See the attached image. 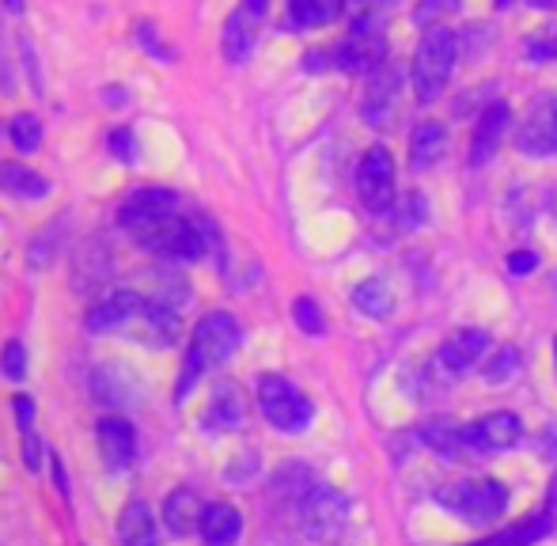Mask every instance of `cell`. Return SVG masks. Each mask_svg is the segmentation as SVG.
<instances>
[{
    "label": "cell",
    "mask_w": 557,
    "mask_h": 546,
    "mask_svg": "<svg viewBox=\"0 0 557 546\" xmlns=\"http://www.w3.org/2000/svg\"><path fill=\"white\" fill-rule=\"evenodd\" d=\"M239 342H243L239 319L227 315V311H209V315L201 319V323L194 326V334H190V349H186L183 380H178V387H175V399L183 402L186 395H190V387L198 384L206 372L221 369L227 357L239 349Z\"/></svg>",
    "instance_id": "cell-1"
},
{
    "label": "cell",
    "mask_w": 557,
    "mask_h": 546,
    "mask_svg": "<svg viewBox=\"0 0 557 546\" xmlns=\"http://www.w3.org/2000/svg\"><path fill=\"white\" fill-rule=\"evenodd\" d=\"M455 73V35L444 27H429L413 53V91L418 103H433L444 96L447 80Z\"/></svg>",
    "instance_id": "cell-2"
},
{
    "label": "cell",
    "mask_w": 557,
    "mask_h": 546,
    "mask_svg": "<svg viewBox=\"0 0 557 546\" xmlns=\"http://www.w3.org/2000/svg\"><path fill=\"white\" fill-rule=\"evenodd\" d=\"M436 505L451 512V517L467 520V524H493L497 517H505L508 489L493 479L455 482V486H444L441 494H436Z\"/></svg>",
    "instance_id": "cell-3"
},
{
    "label": "cell",
    "mask_w": 557,
    "mask_h": 546,
    "mask_svg": "<svg viewBox=\"0 0 557 546\" xmlns=\"http://www.w3.org/2000/svg\"><path fill=\"white\" fill-rule=\"evenodd\" d=\"M258 407H262L265 421L277 433H304L315 418L311 399L285 376H262L258 380Z\"/></svg>",
    "instance_id": "cell-4"
},
{
    "label": "cell",
    "mask_w": 557,
    "mask_h": 546,
    "mask_svg": "<svg viewBox=\"0 0 557 546\" xmlns=\"http://www.w3.org/2000/svg\"><path fill=\"white\" fill-rule=\"evenodd\" d=\"M334 65L345 73H375L380 65H387V35H383L380 15H357L349 27V35L337 42Z\"/></svg>",
    "instance_id": "cell-5"
},
{
    "label": "cell",
    "mask_w": 557,
    "mask_h": 546,
    "mask_svg": "<svg viewBox=\"0 0 557 546\" xmlns=\"http://www.w3.org/2000/svg\"><path fill=\"white\" fill-rule=\"evenodd\" d=\"M357 194L368 213H375V216L391 213V206H395V198H398L395 160H391V152L383 145L368 148L364 160L357 163Z\"/></svg>",
    "instance_id": "cell-6"
},
{
    "label": "cell",
    "mask_w": 557,
    "mask_h": 546,
    "mask_svg": "<svg viewBox=\"0 0 557 546\" xmlns=\"http://www.w3.org/2000/svg\"><path fill=\"white\" fill-rule=\"evenodd\" d=\"M175 213H178V194L163 190V186H145V190H137V194L125 198L117 221H122V228L133 232V239H137V236H145L148 228H156V224H163Z\"/></svg>",
    "instance_id": "cell-7"
},
{
    "label": "cell",
    "mask_w": 557,
    "mask_h": 546,
    "mask_svg": "<svg viewBox=\"0 0 557 546\" xmlns=\"http://www.w3.org/2000/svg\"><path fill=\"white\" fill-rule=\"evenodd\" d=\"M265 12H270V0H239V8L227 15L221 46L232 65H243V61L250 58V50H255V42H258V30H262V23H265Z\"/></svg>",
    "instance_id": "cell-8"
},
{
    "label": "cell",
    "mask_w": 557,
    "mask_h": 546,
    "mask_svg": "<svg viewBox=\"0 0 557 546\" xmlns=\"http://www.w3.org/2000/svg\"><path fill=\"white\" fill-rule=\"evenodd\" d=\"M296 505H300L304 528H308V535H315V539H334V535L345 528L342 494H334V489L323 486V482H311Z\"/></svg>",
    "instance_id": "cell-9"
},
{
    "label": "cell",
    "mask_w": 557,
    "mask_h": 546,
    "mask_svg": "<svg viewBox=\"0 0 557 546\" xmlns=\"http://www.w3.org/2000/svg\"><path fill=\"white\" fill-rule=\"evenodd\" d=\"M145 296L137 293H114L107 300H99L96 308L84 315V326L91 334H137V323L145 315Z\"/></svg>",
    "instance_id": "cell-10"
},
{
    "label": "cell",
    "mask_w": 557,
    "mask_h": 546,
    "mask_svg": "<svg viewBox=\"0 0 557 546\" xmlns=\"http://www.w3.org/2000/svg\"><path fill=\"white\" fill-rule=\"evenodd\" d=\"M520 436H523V421L508 410L485 413V418H478L474 425H467V444H470V456L474 459L493 456V451H508Z\"/></svg>",
    "instance_id": "cell-11"
},
{
    "label": "cell",
    "mask_w": 557,
    "mask_h": 546,
    "mask_svg": "<svg viewBox=\"0 0 557 546\" xmlns=\"http://www.w3.org/2000/svg\"><path fill=\"white\" fill-rule=\"evenodd\" d=\"M516 145H520L523 156H535V160L557 152V96H546L531 107L528 119H523V126H520Z\"/></svg>",
    "instance_id": "cell-12"
},
{
    "label": "cell",
    "mask_w": 557,
    "mask_h": 546,
    "mask_svg": "<svg viewBox=\"0 0 557 546\" xmlns=\"http://www.w3.org/2000/svg\"><path fill=\"white\" fill-rule=\"evenodd\" d=\"M368 91H364V119L368 126H387L395 119V107H398V91H403V73L395 65H380L375 73H368Z\"/></svg>",
    "instance_id": "cell-13"
},
{
    "label": "cell",
    "mask_w": 557,
    "mask_h": 546,
    "mask_svg": "<svg viewBox=\"0 0 557 546\" xmlns=\"http://www.w3.org/2000/svg\"><path fill=\"white\" fill-rule=\"evenodd\" d=\"M96 440H99V456H103L107 471L122 474L133 467V459H137V433H133V425L125 418H103L96 429Z\"/></svg>",
    "instance_id": "cell-14"
},
{
    "label": "cell",
    "mask_w": 557,
    "mask_h": 546,
    "mask_svg": "<svg viewBox=\"0 0 557 546\" xmlns=\"http://www.w3.org/2000/svg\"><path fill=\"white\" fill-rule=\"evenodd\" d=\"M485 353H490V334L470 326V331H455L444 342L441 353H436V364H441L447 376H467Z\"/></svg>",
    "instance_id": "cell-15"
},
{
    "label": "cell",
    "mask_w": 557,
    "mask_h": 546,
    "mask_svg": "<svg viewBox=\"0 0 557 546\" xmlns=\"http://www.w3.org/2000/svg\"><path fill=\"white\" fill-rule=\"evenodd\" d=\"M243 418H247V402H243L239 387L232 380H224V384L213 387V399H209L206 413H201V429H209V433H232V429L243 425Z\"/></svg>",
    "instance_id": "cell-16"
},
{
    "label": "cell",
    "mask_w": 557,
    "mask_h": 546,
    "mask_svg": "<svg viewBox=\"0 0 557 546\" xmlns=\"http://www.w3.org/2000/svg\"><path fill=\"white\" fill-rule=\"evenodd\" d=\"M508 122H512V114H508L505 103L485 107V114L478 119V126H474V140H470V163H474V167H482V163H490L493 156H497Z\"/></svg>",
    "instance_id": "cell-17"
},
{
    "label": "cell",
    "mask_w": 557,
    "mask_h": 546,
    "mask_svg": "<svg viewBox=\"0 0 557 546\" xmlns=\"http://www.w3.org/2000/svg\"><path fill=\"white\" fill-rule=\"evenodd\" d=\"M201 543L206 546H235L243 535V512L227 501H213L201 512V528H198Z\"/></svg>",
    "instance_id": "cell-18"
},
{
    "label": "cell",
    "mask_w": 557,
    "mask_h": 546,
    "mask_svg": "<svg viewBox=\"0 0 557 546\" xmlns=\"http://www.w3.org/2000/svg\"><path fill=\"white\" fill-rule=\"evenodd\" d=\"M117 539H122V546H160V528H156V517L145 497L125 501L122 517H117Z\"/></svg>",
    "instance_id": "cell-19"
},
{
    "label": "cell",
    "mask_w": 557,
    "mask_h": 546,
    "mask_svg": "<svg viewBox=\"0 0 557 546\" xmlns=\"http://www.w3.org/2000/svg\"><path fill=\"white\" fill-rule=\"evenodd\" d=\"M201 512H206L201 497L194 494L190 486H178L175 494H168V501H163V524L175 535H190L201 528Z\"/></svg>",
    "instance_id": "cell-20"
},
{
    "label": "cell",
    "mask_w": 557,
    "mask_h": 546,
    "mask_svg": "<svg viewBox=\"0 0 557 546\" xmlns=\"http://www.w3.org/2000/svg\"><path fill=\"white\" fill-rule=\"evenodd\" d=\"M554 524H557V505L546 512H535V517H528L523 524L508 528V532L493 535V539H485V543H474V546H535L554 532Z\"/></svg>",
    "instance_id": "cell-21"
},
{
    "label": "cell",
    "mask_w": 557,
    "mask_h": 546,
    "mask_svg": "<svg viewBox=\"0 0 557 546\" xmlns=\"http://www.w3.org/2000/svg\"><path fill=\"white\" fill-rule=\"evenodd\" d=\"M447 152V129L441 122H421L413 129V140H410V163L413 171H429L433 163H441Z\"/></svg>",
    "instance_id": "cell-22"
},
{
    "label": "cell",
    "mask_w": 557,
    "mask_h": 546,
    "mask_svg": "<svg viewBox=\"0 0 557 546\" xmlns=\"http://www.w3.org/2000/svg\"><path fill=\"white\" fill-rule=\"evenodd\" d=\"M425 444L433 451H441L444 459H474L470 456V444H467V429L451 425V421H433V425L421 429Z\"/></svg>",
    "instance_id": "cell-23"
},
{
    "label": "cell",
    "mask_w": 557,
    "mask_h": 546,
    "mask_svg": "<svg viewBox=\"0 0 557 546\" xmlns=\"http://www.w3.org/2000/svg\"><path fill=\"white\" fill-rule=\"evenodd\" d=\"M0 186H4L12 198H23V201H35L50 194V183H46L38 171L23 167V163H4V167H0Z\"/></svg>",
    "instance_id": "cell-24"
},
{
    "label": "cell",
    "mask_w": 557,
    "mask_h": 546,
    "mask_svg": "<svg viewBox=\"0 0 557 546\" xmlns=\"http://www.w3.org/2000/svg\"><path fill=\"white\" fill-rule=\"evenodd\" d=\"M345 0H288V20L293 27H326L342 15Z\"/></svg>",
    "instance_id": "cell-25"
},
{
    "label": "cell",
    "mask_w": 557,
    "mask_h": 546,
    "mask_svg": "<svg viewBox=\"0 0 557 546\" xmlns=\"http://www.w3.org/2000/svg\"><path fill=\"white\" fill-rule=\"evenodd\" d=\"M352 303H357L360 315H372V319H387L391 308H395V296H391L387 281H364V285H357V293H352Z\"/></svg>",
    "instance_id": "cell-26"
},
{
    "label": "cell",
    "mask_w": 557,
    "mask_h": 546,
    "mask_svg": "<svg viewBox=\"0 0 557 546\" xmlns=\"http://www.w3.org/2000/svg\"><path fill=\"white\" fill-rule=\"evenodd\" d=\"M12 410L15 418H20V436H23V463H27V471H38V433H35V402L27 399V395H15L12 399Z\"/></svg>",
    "instance_id": "cell-27"
},
{
    "label": "cell",
    "mask_w": 557,
    "mask_h": 546,
    "mask_svg": "<svg viewBox=\"0 0 557 546\" xmlns=\"http://www.w3.org/2000/svg\"><path fill=\"white\" fill-rule=\"evenodd\" d=\"M137 46L148 53V58L163 61V65H171V61H175V50L163 42V30L156 27V23H137Z\"/></svg>",
    "instance_id": "cell-28"
},
{
    "label": "cell",
    "mask_w": 557,
    "mask_h": 546,
    "mask_svg": "<svg viewBox=\"0 0 557 546\" xmlns=\"http://www.w3.org/2000/svg\"><path fill=\"white\" fill-rule=\"evenodd\" d=\"M293 315H296V323H300V331L311 334V338H323L326 334V319L311 296H300V300L293 303Z\"/></svg>",
    "instance_id": "cell-29"
},
{
    "label": "cell",
    "mask_w": 557,
    "mask_h": 546,
    "mask_svg": "<svg viewBox=\"0 0 557 546\" xmlns=\"http://www.w3.org/2000/svg\"><path fill=\"white\" fill-rule=\"evenodd\" d=\"M12 145L20 148V152H35V148L42 145V122H38L35 114L12 119Z\"/></svg>",
    "instance_id": "cell-30"
},
{
    "label": "cell",
    "mask_w": 557,
    "mask_h": 546,
    "mask_svg": "<svg viewBox=\"0 0 557 546\" xmlns=\"http://www.w3.org/2000/svg\"><path fill=\"white\" fill-rule=\"evenodd\" d=\"M523 53H528L531 61H539V65H546V61H557V27L535 30V35L528 38V46H523Z\"/></svg>",
    "instance_id": "cell-31"
},
{
    "label": "cell",
    "mask_w": 557,
    "mask_h": 546,
    "mask_svg": "<svg viewBox=\"0 0 557 546\" xmlns=\"http://www.w3.org/2000/svg\"><path fill=\"white\" fill-rule=\"evenodd\" d=\"M516 369H520V353H516L512 346H505L493 353L490 369H485V380H490V384H505L508 376H516Z\"/></svg>",
    "instance_id": "cell-32"
},
{
    "label": "cell",
    "mask_w": 557,
    "mask_h": 546,
    "mask_svg": "<svg viewBox=\"0 0 557 546\" xmlns=\"http://www.w3.org/2000/svg\"><path fill=\"white\" fill-rule=\"evenodd\" d=\"M0 372H4L8 380H15V384L27 376V349H23V342H8V346L0 349Z\"/></svg>",
    "instance_id": "cell-33"
},
{
    "label": "cell",
    "mask_w": 557,
    "mask_h": 546,
    "mask_svg": "<svg viewBox=\"0 0 557 546\" xmlns=\"http://www.w3.org/2000/svg\"><path fill=\"white\" fill-rule=\"evenodd\" d=\"M455 4H459V0H421V4H418V20L421 23L441 20V15L455 12Z\"/></svg>",
    "instance_id": "cell-34"
},
{
    "label": "cell",
    "mask_w": 557,
    "mask_h": 546,
    "mask_svg": "<svg viewBox=\"0 0 557 546\" xmlns=\"http://www.w3.org/2000/svg\"><path fill=\"white\" fill-rule=\"evenodd\" d=\"M539 266V255L535 251H516L508 255V270H512V277H528L531 270Z\"/></svg>",
    "instance_id": "cell-35"
},
{
    "label": "cell",
    "mask_w": 557,
    "mask_h": 546,
    "mask_svg": "<svg viewBox=\"0 0 557 546\" xmlns=\"http://www.w3.org/2000/svg\"><path fill=\"white\" fill-rule=\"evenodd\" d=\"M111 152L117 156V160L133 163V134H129V129H114V134H111Z\"/></svg>",
    "instance_id": "cell-36"
},
{
    "label": "cell",
    "mask_w": 557,
    "mask_h": 546,
    "mask_svg": "<svg viewBox=\"0 0 557 546\" xmlns=\"http://www.w3.org/2000/svg\"><path fill=\"white\" fill-rule=\"evenodd\" d=\"M398 0H352V8H357L360 15H383V12H391Z\"/></svg>",
    "instance_id": "cell-37"
},
{
    "label": "cell",
    "mask_w": 557,
    "mask_h": 546,
    "mask_svg": "<svg viewBox=\"0 0 557 546\" xmlns=\"http://www.w3.org/2000/svg\"><path fill=\"white\" fill-rule=\"evenodd\" d=\"M0 96H12V69L4 61V42H0Z\"/></svg>",
    "instance_id": "cell-38"
},
{
    "label": "cell",
    "mask_w": 557,
    "mask_h": 546,
    "mask_svg": "<svg viewBox=\"0 0 557 546\" xmlns=\"http://www.w3.org/2000/svg\"><path fill=\"white\" fill-rule=\"evenodd\" d=\"M50 467H53V474H58V489H61V497H69V479H65V467H61V456L53 451L50 456Z\"/></svg>",
    "instance_id": "cell-39"
},
{
    "label": "cell",
    "mask_w": 557,
    "mask_h": 546,
    "mask_svg": "<svg viewBox=\"0 0 557 546\" xmlns=\"http://www.w3.org/2000/svg\"><path fill=\"white\" fill-rule=\"evenodd\" d=\"M4 8H8V12H23V8H27V0H4Z\"/></svg>",
    "instance_id": "cell-40"
},
{
    "label": "cell",
    "mask_w": 557,
    "mask_h": 546,
    "mask_svg": "<svg viewBox=\"0 0 557 546\" xmlns=\"http://www.w3.org/2000/svg\"><path fill=\"white\" fill-rule=\"evenodd\" d=\"M508 4H516V0H497V8H508Z\"/></svg>",
    "instance_id": "cell-41"
},
{
    "label": "cell",
    "mask_w": 557,
    "mask_h": 546,
    "mask_svg": "<svg viewBox=\"0 0 557 546\" xmlns=\"http://www.w3.org/2000/svg\"><path fill=\"white\" fill-rule=\"evenodd\" d=\"M554 353H557V346H554Z\"/></svg>",
    "instance_id": "cell-42"
}]
</instances>
